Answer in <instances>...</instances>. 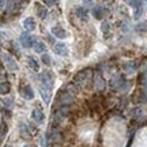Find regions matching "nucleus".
Listing matches in <instances>:
<instances>
[{"instance_id": "obj_15", "label": "nucleus", "mask_w": 147, "mask_h": 147, "mask_svg": "<svg viewBox=\"0 0 147 147\" xmlns=\"http://www.w3.org/2000/svg\"><path fill=\"white\" fill-rule=\"evenodd\" d=\"M36 8H37V14H38V16L41 18V19H45L48 15V10L44 7V5H41L40 3H37L36 4Z\"/></svg>"}, {"instance_id": "obj_21", "label": "nucleus", "mask_w": 147, "mask_h": 147, "mask_svg": "<svg viewBox=\"0 0 147 147\" xmlns=\"http://www.w3.org/2000/svg\"><path fill=\"white\" fill-rule=\"evenodd\" d=\"M5 134H7V125H5L4 123L3 124H0V143L3 142V139H4Z\"/></svg>"}, {"instance_id": "obj_6", "label": "nucleus", "mask_w": 147, "mask_h": 147, "mask_svg": "<svg viewBox=\"0 0 147 147\" xmlns=\"http://www.w3.org/2000/svg\"><path fill=\"white\" fill-rule=\"evenodd\" d=\"M1 57H3V60H4V63H5V65H7L8 69H11V71H16V69H18V64L15 63L14 57H11L8 53H3Z\"/></svg>"}, {"instance_id": "obj_31", "label": "nucleus", "mask_w": 147, "mask_h": 147, "mask_svg": "<svg viewBox=\"0 0 147 147\" xmlns=\"http://www.w3.org/2000/svg\"><path fill=\"white\" fill-rule=\"evenodd\" d=\"M144 1H146V3H147V0H144Z\"/></svg>"}, {"instance_id": "obj_2", "label": "nucleus", "mask_w": 147, "mask_h": 147, "mask_svg": "<svg viewBox=\"0 0 147 147\" xmlns=\"http://www.w3.org/2000/svg\"><path fill=\"white\" fill-rule=\"evenodd\" d=\"M74 102V95H71L65 90H60L56 97V106H69Z\"/></svg>"}, {"instance_id": "obj_22", "label": "nucleus", "mask_w": 147, "mask_h": 147, "mask_svg": "<svg viewBox=\"0 0 147 147\" xmlns=\"http://www.w3.org/2000/svg\"><path fill=\"white\" fill-rule=\"evenodd\" d=\"M21 135L22 138H30V134H29V128H27L26 125H23V124H21Z\"/></svg>"}, {"instance_id": "obj_16", "label": "nucleus", "mask_w": 147, "mask_h": 147, "mask_svg": "<svg viewBox=\"0 0 147 147\" xmlns=\"http://www.w3.org/2000/svg\"><path fill=\"white\" fill-rule=\"evenodd\" d=\"M33 48L36 49V52L38 53H44L45 51H47V47H45V44L41 41H36L34 42V45H33Z\"/></svg>"}, {"instance_id": "obj_14", "label": "nucleus", "mask_w": 147, "mask_h": 147, "mask_svg": "<svg viewBox=\"0 0 147 147\" xmlns=\"http://www.w3.org/2000/svg\"><path fill=\"white\" fill-rule=\"evenodd\" d=\"M23 27L26 29L27 32H32L36 29V22L33 18H26L25 21H23Z\"/></svg>"}, {"instance_id": "obj_28", "label": "nucleus", "mask_w": 147, "mask_h": 147, "mask_svg": "<svg viewBox=\"0 0 147 147\" xmlns=\"http://www.w3.org/2000/svg\"><path fill=\"white\" fill-rule=\"evenodd\" d=\"M42 1H44V3H45L47 5H55L57 0H42Z\"/></svg>"}, {"instance_id": "obj_24", "label": "nucleus", "mask_w": 147, "mask_h": 147, "mask_svg": "<svg viewBox=\"0 0 147 147\" xmlns=\"http://www.w3.org/2000/svg\"><path fill=\"white\" fill-rule=\"evenodd\" d=\"M3 105H4L5 108L11 109V108L14 106V100H12V98H4V100H3Z\"/></svg>"}, {"instance_id": "obj_26", "label": "nucleus", "mask_w": 147, "mask_h": 147, "mask_svg": "<svg viewBox=\"0 0 147 147\" xmlns=\"http://www.w3.org/2000/svg\"><path fill=\"white\" fill-rule=\"evenodd\" d=\"M132 7H140V0H127Z\"/></svg>"}, {"instance_id": "obj_4", "label": "nucleus", "mask_w": 147, "mask_h": 147, "mask_svg": "<svg viewBox=\"0 0 147 147\" xmlns=\"http://www.w3.org/2000/svg\"><path fill=\"white\" fill-rule=\"evenodd\" d=\"M110 86H112V89H115V90L124 91V90L128 89V82L125 80V78L123 75H116L110 80Z\"/></svg>"}, {"instance_id": "obj_23", "label": "nucleus", "mask_w": 147, "mask_h": 147, "mask_svg": "<svg viewBox=\"0 0 147 147\" xmlns=\"http://www.w3.org/2000/svg\"><path fill=\"white\" fill-rule=\"evenodd\" d=\"M124 69L127 71V74H134L135 69H136V67L132 65V64H129V63H127V64H124Z\"/></svg>"}, {"instance_id": "obj_27", "label": "nucleus", "mask_w": 147, "mask_h": 147, "mask_svg": "<svg viewBox=\"0 0 147 147\" xmlns=\"http://www.w3.org/2000/svg\"><path fill=\"white\" fill-rule=\"evenodd\" d=\"M42 61H44L45 64H48V65H49V64H51V57H49L48 55H42Z\"/></svg>"}, {"instance_id": "obj_8", "label": "nucleus", "mask_w": 147, "mask_h": 147, "mask_svg": "<svg viewBox=\"0 0 147 147\" xmlns=\"http://www.w3.org/2000/svg\"><path fill=\"white\" fill-rule=\"evenodd\" d=\"M34 38H33L29 33H23L21 36V44H22V47H25V48H32L33 45H34Z\"/></svg>"}, {"instance_id": "obj_17", "label": "nucleus", "mask_w": 147, "mask_h": 147, "mask_svg": "<svg viewBox=\"0 0 147 147\" xmlns=\"http://www.w3.org/2000/svg\"><path fill=\"white\" fill-rule=\"evenodd\" d=\"M27 63H29V67L32 69H34V71H38L40 69V64H38V61H37L34 57H27Z\"/></svg>"}, {"instance_id": "obj_29", "label": "nucleus", "mask_w": 147, "mask_h": 147, "mask_svg": "<svg viewBox=\"0 0 147 147\" xmlns=\"http://www.w3.org/2000/svg\"><path fill=\"white\" fill-rule=\"evenodd\" d=\"M4 147H11V146H4Z\"/></svg>"}, {"instance_id": "obj_18", "label": "nucleus", "mask_w": 147, "mask_h": 147, "mask_svg": "<svg viewBox=\"0 0 147 147\" xmlns=\"http://www.w3.org/2000/svg\"><path fill=\"white\" fill-rule=\"evenodd\" d=\"M76 15L80 18V19H87V10L84 8V7H78L76 8Z\"/></svg>"}, {"instance_id": "obj_1", "label": "nucleus", "mask_w": 147, "mask_h": 147, "mask_svg": "<svg viewBox=\"0 0 147 147\" xmlns=\"http://www.w3.org/2000/svg\"><path fill=\"white\" fill-rule=\"evenodd\" d=\"M40 90L42 91H52V86H53V76L52 72H42L40 75Z\"/></svg>"}, {"instance_id": "obj_11", "label": "nucleus", "mask_w": 147, "mask_h": 147, "mask_svg": "<svg viewBox=\"0 0 147 147\" xmlns=\"http://www.w3.org/2000/svg\"><path fill=\"white\" fill-rule=\"evenodd\" d=\"M52 33H53V36L57 37V38H65V37H67V32L64 30L63 27H60V26H55V27H53Z\"/></svg>"}, {"instance_id": "obj_13", "label": "nucleus", "mask_w": 147, "mask_h": 147, "mask_svg": "<svg viewBox=\"0 0 147 147\" xmlns=\"http://www.w3.org/2000/svg\"><path fill=\"white\" fill-rule=\"evenodd\" d=\"M136 101L138 102H147V87H142L136 93Z\"/></svg>"}, {"instance_id": "obj_20", "label": "nucleus", "mask_w": 147, "mask_h": 147, "mask_svg": "<svg viewBox=\"0 0 147 147\" xmlns=\"http://www.w3.org/2000/svg\"><path fill=\"white\" fill-rule=\"evenodd\" d=\"M10 89H11V86L8 82L0 83V94H7V93H10Z\"/></svg>"}, {"instance_id": "obj_25", "label": "nucleus", "mask_w": 147, "mask_h": 147, "mask_svg": "<svg viewBox=\"0 0 147 147\" xmlns=\"http://www.w3.org/2000/svg\"><path fill=\"white\" fill-rule=\"evenodd\" d=\"M136 30L139 32H147V22H142L136 26Z\"/></svg>"}, {"instance_id": "obj_30", "label": "nucleus", "mask_w": 147, "mask_h": 147, "mask_svg": "<svg viewBox=\"0 0 147 147\" xmlns=\"http://www.w3.org/2000/svg\"><path fill=\"white\" fill-rule=\"evenodd\" d=\"M25 147H30V146H25Z\"/></svg>"}, {"instance_id": "obj_3", "label": "nucleus", "mask_w": 147, "mask_h": 147, "mask_svg": "<svg viewBox=\"0 0 147 147\" xmlns=\"http://www.w3.org/2000/svg\"><path fill=\"white\" fill-rule=\"evenodd\" d=\"M61 138H63V135H61V131H60L59 125L52 124L47 132V140L49 143H59L61 140Z\"/></svg>"}, {"instance_id": "obj_9", "label": "nucleus", "mask_w": 147, "mask_h": 147, "mask_svg": "<svg viewBox=\"0 0 147 147\" xmlns=\"http://www.w3.org/2000/svg\"><path fill=\"white\" fill-rule=\"evenodd\" d=\"M21 94H22V97L26 98V100H33V98H34V91H33V89L29 84L21 87Z\"/></svg>"}, {"instance_id": "obj_7", "label": "nucleus", "mask_w": 147, "mask_h": 147, "mask_svg": "<svg viewBox=\"0 0 147 147\" xmlns=\"http://www.w3.org/2000/svg\"><path fill=\"white\" fill-rule=\"evenodd\" d=\"M93 83H94V89H97L98 91H102L105 89V79L101 76V74H94V78H93Z\"/></svg>"}, {"instance_id": "obj_12", "label": "nucleus", "mask_w": 147, "mask_h": 147, "mask_svg": "<svg viewBox=\"0 0 147 147\" xmlns=\"http://www.w3.org/2000/svg\"><path fill=\"white\" fill-rule=\"evenodd\" d=\"M32 117L34 119V121H37V123H42L44 121V113H42L41 109H38V108H36V109L32 112Z\"/></svg>"}, {"instance_id": "obj_5", "label": "nucleus", "mask_w": 147, "mask_h": 147, "mask_svg": "<svg viewBox=\"0 0 147 147\" xmlns=\"http://www.w3.org/2000/svg\"><path fill=\"white\" fill-rule=\"evenodd\" d=\"M89 76H90V71H89V69L80 71V72L75 76V79H74V83H75L79 89H80V87H83L84 84H86V82H87Z\"/></svg>"}, {"instance_id": "obj_10", "label": "nucleus", "mask_w": 147, "mask_h": 147, "mask_svg": "<svg viewBox=\"0 0 147 147\" xmlns=\"http://www.w3.org/2000/svg\"><path fill=\"white\" fill-rule=\"evenodd\" d=\"M53 49H55V52L57 53L59 56H67V55H68V49H67V47H65L64 44H61V42H60V44H56Z\"/></svg>"}, {"instance_id": "obj_19", "label": "nucleus", "mask_w": 147, "mask_h": 147, "mask_svg": "<svg viewBox=\"0 0 147 147\" xmlns=\"http://www.w3.org/2000/svg\"><path fill=\"white\" fill-rule=\"evenodd\" d=\"M93 15L97 19H102V16H104V8L102 7H94L93 8Z\"/></svg>"}]
</instances>
